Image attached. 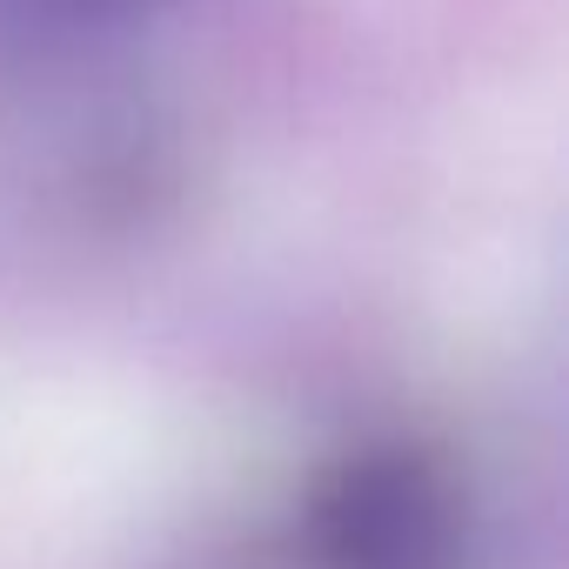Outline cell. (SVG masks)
Instances as JSON below:
<instances>
[{
    "label": "cell",
    "instance_id": "1",
    "mask_svg": "<svg viewBox=\"0 0 569 569\" xmlns=\"http://www.w3.org/2000/svg\"><path fill=\"white\" fill-rule=\"evenodd\" d=\"M316 569H462V502L436 462L382 449L349 462L309 509Z\"/></svg>",
    "mask_w": 569,
    "mask_h": 569
},
{
    "label": "cell",
    "instance_id": "2",
    "mask_svg": "<svg viewBox=\"0 0 569 569\" xmlns=\"http://www.w3.org/2000/svg\"><path fill=\"white\" fill-rule=\"evenodd\" d=\"M48 8H81V14H114V8H148V0H48Z\"/></svg>",
    "mask_w": 569,
    "mask_h": 569
}]
</instances>
